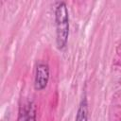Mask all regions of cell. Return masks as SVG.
Instances as JSON below:
<instances>
[{
    "label": "cell",
    "mask_w": 121,
    "mask_h": 121,
    "mask_svg": "<svg viewBox=\"0 0 121 121\" xmlns=\"http://www.w3.org/2000/svg\"><path fill=\"white\" fill-rule=\"evenodd\" d=\"M55 21L57 28V45L60 49H62L66 45L69 35V16L64 2H59L56 6Z\"/></svg>",
    "instance_id": "1"
},
{
    "label": "cell",
    "mask_w": 121,
    "mask_h": 121,
    "mask_svg": "<svg viewBox=\"0 0 121 121\" xmlns=\"http://www.w3.org/2000/svg\"><path fill=\"white\" fill-rule=\"evenodd\" d=\"M49 79V68L45 63L38 64L35 74V89L43 90L46 87Z\"/></svg>",
    "instance_id": "2"
},
{
    "label": "cell",
    "mask_w": 121,
    "mask_h": 121,
    "mask_svg": "<svg viewBox=\"0 0 121 121\" xmlns=\"http://www.w3.org/2000/svg\"><path fill=\"white\" fill-rule=\"evenodd\" d=\"M88 119V105L86 99H83L78 110L76 121H87Z\"/></svg>",
    "instance_id": "3"
},
{
    "label": "cell",
    "mask_w": 121,
    "mask_h": 121,
    "mask_svg": "<svg viewBox=\"0 0 121 121\" xmlns=\"http://www.w3.org/2000/svg\"><path fill=\"white\" fill-rule=\"evenodd\" d=\"M25 115L26 121H35V111H34V106L32 103H29L25 111Z\"/></svg>",
    "instance_id": "4"
}]
</instances>
